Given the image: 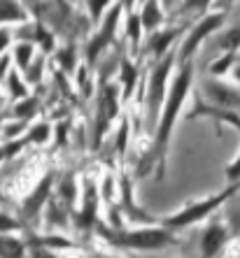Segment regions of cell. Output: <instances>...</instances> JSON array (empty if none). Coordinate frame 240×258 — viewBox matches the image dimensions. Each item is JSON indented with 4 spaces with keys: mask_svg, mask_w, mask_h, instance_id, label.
Instances as JSON below:
<instances>
[{
    "mask_svg": "<svg viewBox=\"0 0 240 258\" xmlns=\"http://www.w3.org/2000/svg\"><path fill=\"white\" fill-rule=\"evenodd\" d=\"M186 86H189V68L182 72V77L177 79V84H175L173 93H170V100H168V107H166V116H163V123H161V133H159V154L163 156V144L168 140V131L173 126L175 121V114H177V109H180V102L186 93Z\"/></svg>",
    "mask_w": 240,
    "mask_h": 258,
    "instance_id": "obj_1",
    "label": "cell"
},
{
    "mask_svg": "<svg viewBox=\"0 0 240 258\" xmlns=\"http://www.w3.org/2000/svg\"><path fill=\"white\" fill-rule=\"evenodd\" d=\"M233 193H235V186L228 188V191H224L222 196H215V198L205 200V203H198V205H194V207H186L182 214H177V216H173V219H168V226H189V223L198 221L201 216L210 214V212L215 210L217 205H222L224 200H226L228 196H233Z\"/></svg>",
    "mask_w": 240,
    "mask_h": 258,
    "instance_id": "obj_2",
    "label": "cell"
},
{
    "mask_svg": "<svg viewBox=\"0 0 240 258\" xmlns=\"http://www.w3.org/2000/svg\"><path fill=\"white\" fill-rule=\"evenodd\" d=\"M166 242H170V235L163 230H140V233L121 235L119 244L124 246H135V249H159Z\"/></svg>",
    "mask_w": 240,
    "mask_h": 258,
    "instance_id": "obj_3",
    "label": "cell"
},
{
    "mask_svg": "<svg viewBox=\"0 0 240 258\" xmlns=\"http://www.w3.org/2000/svg\"><path fill=\"white\" fill-rule=\"evenodd\" d=\"M219 24H222V17H219V14H215V17H210V19H205L203 24H201V26H198V28L191 33V37L186 40L184 49H182V54H184V56H186V54H191L194 49H196V44L201 42V37H205L208 33H210V30H215Z\"/></svg>",
    "mask_w": 240,
    "mask_h": 258,
    "instance_id": "obj_4",
    "label": "cell"
},
{
    "mask_svg": "<svg viewBox=\"0 0 240 258\" xmlns=\"http://www.w3.org/2000/svg\"><path fill=\"white\" fill-rule=\"evenodd\" d=\"M224 237H226V233H224L222 226H219V223H212L210 228L205 230V235H203V253L205 256H212V253L219 251Z\"/></svg>",
    "mask_w": 240,
    "mask_h": 258,
    "instance_id": "obj_5",
    "label": "cell"
},
{
    "mask_svg": "<svg viewBox=\"0 0 240 258\" xmlns=\"http://www.w3.org/2000/svg\"><path fill=\"white\" fill-rule=\"evenodd\" d=\"M168 68H170V60H166L154 72V82H152V114L154 116H156V109H159V102H161V96H163V77L168 75Z\"/></svg>",
    "mask_w": 240,
    "mask_h": 258,
    "instance_id": "obj_6",
    "label": "cell"
},
{
    "mask_svg": "<svg viewBox=\"0 0 240 258\" xmlns=\"http://www.w3.org/2000/svg\"><path fill=\"white\" fill-rule=\"evenodd\" d=\"M114 19H117V10H114V12H112V19H110V24L105 26V30H103L101 35H98V40H96V42H93V44H91V47H89V56H96L98 51H101V47H103V44L108 42V35H110V33H112V28H114Z\"/></svg>",
    "mask_w": 240,
    "mask_h": 258,
    "instance_id": "obj_7",
    "label": "cell"
},
{
    "mask_svg": "<svg viewBox=\"0 0 240 258\" xmlns=\"http://www.w3.org/2000/svg\"><path fill=\"white\" fill-rule=\"evenodd\" d=\"M47 186H49V179H44V181H42V186L37 188V196H33V198L28 200V205H26V212H28V214H30V212H35V210H37V205H40V203L44 200V196H47Z\"/></svg>",
    "mask_w": 240,
    "mask_h": 258,
    "instance_id": "obj_8",
    "label": "cell"
},
{
    "mask_svg": "<svg viewBox=\"0 0 240 258\" xmlns=\"http://www.w3.org/2000/svg\"><path fill=\"white\" fill-rule=\"evenodd\" d=\"M17 17H21V14H19L17 5L12 0H0V21L3 19H17Z\"/></svg>",
    "mask_w": 240,
    "mask_h": 258,
    "instance_id": "obj_9",
    "label": "cell"
},
{
    "mask_svg": "<svg viewBox=\"0 0 240 258\" xmlns=\"http://www.w3.org/2000/svg\"><path fill=\"white\" fill-rule=\"evenodd\" d=\"M156 21H159V12H156V7L150 3V5H147V10H145V24L154 26Z\"/></svg>",
    "mask_w": 240,
    "mask_h": 258,
    "instance_id": "obj_10",
    "label": "cell"
},
{
    "mask_svg": "<svg viewBox=\"0 0 240 258\" xmlns=\"http://www.w3.org/2000/svg\"><path fill=\"white\" fill-rule=\"evenodd\" d=\"M173 35H175V33H168V35H161V37H159V42H156V51H159V54H161L163 47L170 42V37H173Z\"/></svg>",
    "mask_w": 240,
    "mask_h": 258,
    "instance_id": "obj_11",
    "label": "cell"
},
{
    "mask_svg": "<svg viewBox=\"0 0 240 258\" xmlns=\"http://www.w3.org/2000/svg\"><path fill=\"white\" fill-rule=\"evenodd\" d=\"M35 107V100H30V102H26V105H21V107H17V114H21V116H28V112Z\"/></svg>",
    "mask_w": 240,
    "mask_h": 258,
    "instance_id": "obj_12",
    "label": "cell"
},
{
    "mask_svg": "<svg viewBox=\"0 0 240 258\" xmlns=\"http://www.w3.org/2000/svg\"><path fill=\"white\" fill-rule=\"evenodd\" d=\"M28 54H30V47H21V49H19V63H21V66H26V63H28Z\"/></svg>",
    "mask_w": 240,
    "mask_h": 258,
    "instance_id": "obj_13",
    "label": "cell"
},
{
    "mask_svg": "<svg viewBox=\"0 0 240 258\" xmlns=\"http://www.w3.org/2000/svg\"><path fill=\"white\" fill-rule=\"evenodd\" d=\"M103 5H105V0H91V12H93V17H98Z\"/></svg>",
    "mask_w": 240,
    "mask_h": 258,
    "instance_id": "obj_14",
    "label": "cell"
},
{
    "mask_svg": "<svg viewBox=\"0 0 240 258\" xmlns=\"http://www.w3.org/2000/svg\"><path fill=\"white\" fill-rule=\"evenodd\" d=\"M33 138H37V140H44V138H47V126H40L37 131H33Z\"/></svg>",
    "mask_w": 240,
    "mask_h": 258,
    "instance_id": "obj_15",
    "label": "cell"
},
{
    "mask_svg": "<svg viewBox=\"0 0 240 258\" xmlns=\"http://www.w3.org/2000/svg\"><path fill=\"white\" fill-rule=\"evenodd\" d=\"M124 75H126V77H124V79H126V84L131 86V84H133V68L124 66Z\"/></svg>",
    "mask_w": 240,
    "mask_h": 258,
    "instance_id": "obj_16",
    "label": "cell"
},
{
    "mask_svg": "<svg viewBox=\"0 0 240 258\" xmlns=\"http://www.w3.org/2000/svg\"><path fill=\"white\" fill-rule=\"evenodd\" d=\"M208 0H189V7H205Z\"/></svg>",
    "mask_w": 240,
    "mask_h": 258,
    "instance_id": "obj_17",
    "label": "cell"
},
{
    "mask_svg": "<svg viewBox=\"0 0 240 258\" xmlns=\"http://www.w3.org/2000/svg\"><path fill=\"white\" fill-rule=\"evenodd\" d=\"M0 228H12V221H10V219H3V216H0Z\"/></svg>",
    "mask_w": 240,
    "mask_h": 258,
    "instance_id": "obj_18",
    "label": "cell"
},
{
    "mask_svg": "<svg viewBox=\"0 0 240 258\" xmlns=\"http://www.w3.org/2000/svg\"><path fill=\"white\" fill-rule=\"evenodd\" d=\"M131 35H133V37H138V24H135V19L131 21Z\"/></svg>",
    "mask_w": 240,
    "mask_h": 258,
    "instance_id": "obj_19",
    "label": "cell"
},
{
    "mask_svg": "<svg viewBox=\"0 0 240 258\" xmlns=\"http://www.w3.org/2000/svg\"><path fill=\"white\" fill-rule=\"evenodd\" d=\"M7 44V33H0V49Z\"/></svg>",
    "mask_w": 240,
    "mask_h": 258,
    "instance_id": "obj_20",
    "label": "cell"
}]
</instances>
